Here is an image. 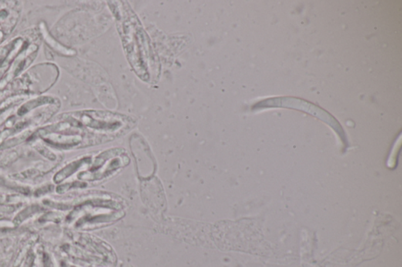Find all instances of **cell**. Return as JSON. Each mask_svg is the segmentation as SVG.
<instances>
[{"mask_svg":"<svg viewBox=\"0 0 402 267\" xmlns=\"http://www.w3.org/2000/svg\"><path fill=\"white\" fill-rule=\"evenodd\" d=\"M78 166H79L78 163H73V164H71L70 166H67V167L65 168L64 170H62L60 173H58V174L55 176V181L57 182V183H60L62 180L66 178L69 175L72 174V173L77 169Z\"/></svg>","mask_w":402,"mask_h":267,"instance_id":"obj_1","label":"cell"}]
</instances>
